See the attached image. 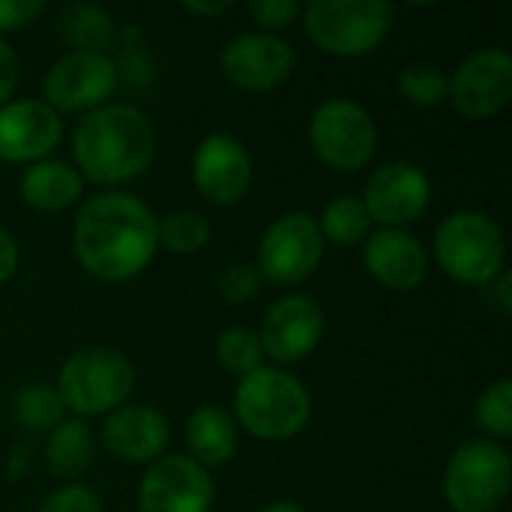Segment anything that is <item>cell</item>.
<instances>
[{
  "mask_svg": "<svg viewBox=\"0 0 512 512\" xmlns=\"http://www.w3.org/2000/svg\"><path fill=\"white\" fill-rule=\"evenodd\" d=\"M234 414V423H240L252 438L288 441L306 429L312 417V399L291 372L261 366L240 378L234 393Z\"/></svg>",
  "mask_w": 512,
  "mask_h": 512,
  "instance_id": "3957f363",
  "label": "cell"
},
{
  "mask_svg": "<svg viewBox=\"0 0 512 512\" xmlns=\"http://www.w3.org/2000/svg\"><path fill=\"white\" fill-rule=\"evenodd\" d=\"M186 444L201 468L228 465L237 453L240 435L234 417L219 405H204L186 420Z\"/></svg>",
  "mask_w": 512,
  "mask_h": 512,
  "instance_id": "ffe728a7",
  "label": "cell"
},
{
  "mask_svg": "<svg viewBox=\"0 0 512 512\" xmlns=\"http://www.w3.org/2000/svg\"><path fill=\"white\" fill-rule=\"evenodd\" d=\"M435 258L456 282L492 285L507 264V243L486 213L456 210L435 231Z\"/></svg>",
  "mask_w": 512,
  "mask_h": 512,
  "instance_id": "277c9868",
  "label": "cell"
},
{
  "mask_svg": "<svg viewBox=\"0 0 512 512\" xmlns=\"http://www.w3.org/2000/svg\"><path fill=\"white\" fill-rule=\"evenodd\" d=\"M369 225H372V219H369L363 201L342 195L324 207L318 228H321V237L330 240L333 246H357L369 237Z\"/></svg>",
  "mask_w": 512,
  "mask_h": 512,
  "instance_id": "d4e9b609",
  "label": "cell"
},
{
  "mask_svg": "<svg viewBox=\"0 0 512 512\" xmlns=\"http://www.w3.org/2000/svg\"><path fill=\"white\" fill-rule=\"evenodd\" d=\"M45 12V0H0V30H21Z\"/></svg>",
  "mask_w": 512,
  "mask_h": 512,
  "instance_id": "836d02e7",
  "label": "cell"
},
{
  "mask_svg": "<svg viewBox=\"0 0 512 512\" xmlns=\"http://www.w3.org/2000/svg\"><path fill=\"white\" fill-rule=\"evenodd\" d=\"M216 360L225 372H231L237 378L252 375L255 369H261V360H264L258 333H252L249 327L225 330L216 342Z\"/></svg>",
  "mask_w": 512,
  "mask_h": 512,
  "instance_id": "4316f807",
  "label": "cell"
},
{
  "mask_svg": "<svg viewBox=\"0 0 512 512\" xmlns=\"http://www.w3.org/2000/svg\"><path fill=\"white\" fill-rule=\"evenodd\" d=\"M156 240L168 252L192 255V252H201L207 246L210 222L195 210H177V213H168L156 222Z\"/></svg>",
  "mask_w": 512,
  "mask_h": 512,
  "instance_id": "484cf974",
  "label": "cell"
},
{
  "mask_svg": "<svg viewBox=\"0 0 512 512\" xmlns=\"http://www.w3.org/2000/svg\"><path fill=\"white\" fill-rule=\"evenodd\" d=\"M78 174L99 186H117L141 177L156 156V132L144 111L126 102H108L87 111L72 135Z\"/></svg>",
  "mask_w": 512,
  "mask_h": 512,
  "instance_id": "7a4b0ae2",
  "label": "cell"
},
{
  "mask_svg": "<svg viewBox=\"0 0 512 512\" xmlns=\"http://www.w3.org/2000/svg\"><path fill=\"white\" fill-rule=\"evenodd\" d=\"M63 135L60 114L36 99H15L0 105V159L39 162Z\"/></svg>",
  "mask_w": 512,
  "mask_h": 512,
  "instance_id": "e0dca14e",
  "label": "cell"
},
{
  "mask_svg": "<svg viewBox=\"0 0 512 512\" xmlns=\"http://www.w3.org/2000/svg\"><path fill=\"white\" fill-rule=\"evenodd\" d=\"M15 267H18V243L6 228H0V285L12 279Z\"/></svg>",
  "mask_w": 512,
  "mask_h": 512,
  "instance_id": "d590c367",
  "label": "cell"
},
{
  "mask_svg": "<svg viewBox=\"0 0 512 512\" xmlns=\"http://www.w3.org/2000/svg\"><path fill=\"white\" fill-rule=\"evenodd\" d=\"M261 285H264V279L255 264H234L222 273L219 294L228 303H249L261 294Z\"/></svg>",
  "mask_w": 512,
  "mask_h": 512,
  "instance_id": "4dcf8cb0",
  "label": "cell"
},
{
  "mask_svg": "<svg viewBox=\"0 0 512 512\" xmlns=\"http://www.w3.org/2000/svg\"><path fill=\"white\" fill-rule=\"evenodd\" d=\"M447 99L468 120L501 114L512 99V57L504 48L471 54L447 81Z\"/></svg>",
  "mask_w": 512,
  "mask_h": 512,
  "instance_id": "8fae6325",
  "label": "cell"
},
{
  "mask_svg": "<svg viewBox=\"0 0 512 512\" xmlns=\"http://www.w3.org/2000/svg\"><path fill=\"white\" fill-rule=\"evenodd\" d=\"M219 63L234 87L264 93L288 81L294 72V51L273 33H243L225 45Z\"/></svg>",
  "mask_w": 512,
  "mask_h": 512,
  "instance_id": "2e32d148",
  "label": "cell"
},
{
  "mask_svg": "<svg viewBox=\"0 0 512 512\" xmlns=\"http://www.w3.org/2000/svg\"><path fill=\"white\" fill-rule=\"evenodd\" d=\"M93 456H96V438L84 420H63L60 426L51 429L45 444V462L54 477L78 480L93 465Z\"/></svg>",
  "mask_w": 512,
  "mask_h": 512,
  "instance_id": "7402d4cb",
  "label": "cell"
},
{
  "mask_svg": "<svg viewBox=\"0 0 512 512\" xmlns=\"http://www.w3.org/2000/svg\"><path fill=\"white\" fill-rule=\"evenodd\" d=\"M15 84H18V57H15V51L0 39V105L9 102Z\"/></svg>",
  "mask_w": 512,
  "mask_h": 512,
  "instance_id": "e575fe53",
  "label": "cell"
},
{
  "mask_svg": "<svg viewBox=\"0 0 512 512\" xmlns=\"http://www.w3.org/2000/svg\"><path fill=\"white\" fill-rule=\"evenodd\" d=\"M24 465H27V447L21 444V447H15V453H12V459H9V465H6V474H9V477H18V474L24 471Z\"/></svg>",
  "mask_w": 512,
  "mask_h": 512,
  "instance_id": "f35d334b",
  "label": "cell"
},
{
  "mask_svg": "<svg viewBox=\"0 0 512 512\" xmlns=\"http://www.w3.org/2000/svg\"><path fill=\"white\" fill-rule=\"evenodd\" d=\"M63 402L57 396L54 387L48 384H24L15 396H12V420L24 429V432H51L54 426H60L63 420Z\"/></svg>",
  "mask_w": 512,
  "mask_h": 512,
  "instance_id": "cb8c5ba5",
  "label": "cell"
},
{
  "mask_svg": "<svg viewBox=\"0 0 512 512\" xmlns=\"http://www.w3.org/2000/svg\"><path fill=\"white\" fill-rule=\"evenodd\" d=\"M111 60H114V69H117V84L123 81L126 87H138L141 90V87L153 84V78H156V63H153V57H150L138 27H126L123 30L120 51Z\"/></svg>",
  "mask_w": 512,
  "mask_h": 512,
  "instance_id": "83f0119b",
  "label": "cell"
},
{
  "mask_svg": "<svg viewBox=\"0 0 512 512\" xmlns=\"http://www.w3.org/2000/svg\"><path fill=\"white\" fill-rule=\"evenodd\" d=\"M429 198H432V186L423 168L399 159V162L381 165L369 177L363 207L369 219L381 222L384 228H402V225L417 222L426 213Z\"/></svg>",
  "mask_w": 512,
  "mask_h": 512,
  "instance_id": "4fadbf2b",
  "label": "cell"
},
{
  "mask_svg": "<svg viewBox=\"0 0 512 512\" xmlns=\"http://www.w3.org/2000/svg\"><path fill=\"white\" fill-rule=\"evenodd\" d=\"M264 512H306L300 504H294V501H279V504H270Z\"/></svg>",
  "mask_w": 512,
  "mask_h": 512,
  "instance_id": "ab89813d",
  "label": "cell"
},
{
  "mask_svg": "<svg viewBox=\"0 0 512 512\" xmlns=\"http://www.w3.org/2000/svg\"><path fill=\"white\" fill-rule=\"evenodd\" d=\"M39 512H102V501L90 486L81 483H69L57 492H51Z\"/></svg>",
  "mask_w": 512,
  "mask_h": 512,
  "instance_id": "1f68e13d",
  "label": "cell"
},
{
  "mask_svg": "<svg viewBox=\"0 0 512 512\" xmlns=\"http://www.w3.org/2000/svg\"><path fill=\"white\" fill-rule=\"evenodd\" d=\"M216 486L192 456H159L138 486L141 512H207Z\"/></svg>",
  "mask_w": 512,
  "mask_h": 512,
  "instance_id": "7c38bea8",
  "label": "cell"
},
{
  "mask_svg": "<svg viewBox=\"0 0 512 512\" xmlns=\"http://www.w3.org/2000/svg\"><path fill=\"white\" fill-rule=\"evenodd\" d=\"M117 90V69L108 54L69 51L42 78L45 105L54 111H96Z\"/></svg>",
  "mask_w": 512,
  "mask_h": 512,
  "instance_id": "30bf717a",
  "label": "cell"
},
{
  "mask_svg": "<svg viewBox=\"0 0 512 512\" xmlns=\"http://www.w3.org/2000/svg\"><path fill=\"white\" fill-rule=\"evenodd\" d=\"M477 426L492 438H510L512 435V381L501 378L495 381L489 390H483V396L477 399L474 408Z\"/></svg>",
  "mask_w": 512,
  "mask_h": 512,
  "instance_id": "f546056e",
  "label": "cell"
},
{
  "mask_svg": "<svg viewBox=\"0 0 512 512\" xmlns=\"http://www.w3.org/2000/svg\"><path fill=\"white\" fill-rule=\"evenodd\" d=\"M512 486L510 453L483 438L462 444L447 465L444 495L456 512H495L507 501Z\"/></svg>",
  "mask_w": 512,
  "mask_h": 512,
  "instance_id": "52a82bcc",
  "label": "cell"
},
{
  "mask_svg": "<svg viewBox=\"0 0 512 512\" xmlns=\"http://www.w3.org/2000/svg\"><path fill=\"white\" fill-rule=\"evenodd\" d=\"M363 261L366 270L393 291H414L429 273V255L423 243L402 228H381L369 234Z\"/></svg>",
  "mask_w": 512,
  "mask_h": 512,
  "instance_id": "d6986e66",
  "label": "cell"
},
{
  "mask_svg": "<svg viewBox=\"0 0 512 512\" xmlns=\"http://www.w3.org/2000/svg\"><path fill=\"white\" fill-rule=\"evenodd\" d=\"M399 93L417 108H435L447 99V75L435 63H408L399 72Z\"/></svg>",
  "mask_w": 512,
  "mask_h": 512,
  "instance_id": "f1b7e54d",
  "label": "cell"
},
{
  "mask_svg": "<svg viewBox=\"0 0 512 512\" xmlns=\"http://www.w3.org/2000/svg\"><path fill=\"white\" fill-rule=\"evenodd\" d=\"M309 144L315 156L336 171H360L378 150L372 114L351 99H327L312 111Z\"/></svg>",
  "mask_w": 512,
  "mask_h": 512,
  "instance_id": "ba28073f",
  "label": "cell"
},
{
  "mask_svg": "<svg viewBox=\"0 0 512 512\" xmlns=\"http://www.w3.org/2000/svg\"><path fill=\"white\" fill-rule=\"evenodd\" d=\"M324 255V237L309 213H285L258 243V273L273 285H300L315 273Z\"/></svg>",
  "mask_w": 512,
  "mask_h": 512,
  "instance_id": "9c48e42d",
  "label": "cell"
},
{
  "mask_svg": "<svg viewBox=\"0 0 512 512\" xmlns=\"http://www.w3.org/2000/svg\"><path fill=\"white\" fill-rule=\"evenodd\" d=\"M300 12H303V9H300L297 0H255V3H249V15H252L267 33L291 27V21H294Z\"/></svg>",
  "mask_w": 512,
  "mask_h": 512,
  "instance_id": "d6a6232c",
  "label": "cell"
},
{
  "mask_svg": "<svg viewBox=\"0 0 512 512\" xmlns=\"http://www.w3.org/2000/svg\"><path fill=\"white\" fill-rule=\"evenodd\" d=\"M57 33L75 51H96L105 54L117 42L114 18L99 9L96 3H69L57 15Z\"/></svg>",
  "mask_w": 512,
  "mask_h": 512,
  "instance_id": "603a6c76",
  "label": "cell"
},
{
  "mask_svg": "<svg viewBox=\"0 0 512 512\" xmlns=\"http://www.w3.org/2000/svg\"><path fill=\"white\" fill-rule=\"evenodd\" d=\"M18 192L27 207L42 213H57L81 198V174L66 162L39 159L21 174Z\"/></svg>",
  "mask_w": 512,
  "mask_h": 512,
  "instance_id": "44dd1931",
  "label": "cell"
},
{
  "mask_svg": "<svg viewBox=\"0 0 512 512\" xmlns=\"http://www.w3.org/2000/svg\"><path fill=\"white\" fill-rule=\"evenodd\" d=\"M135 387L132 363L111 348H81L75 351L57 378V396L63 408L93 417L120 408Z\"/></svg>",
  "mask_w": 512,
  "mask_h": 512,
  "instance_id": "8992f818",
  "label": "cell"
},
{
  "mask_svg": "<svg viewBox=\"0 0 512 512\" xmlns=\"http://www.w3.org/2000/svg\"><path fill=\"white\" fill-rule=\"evenodd\" d=\"M78 264L102 282L138 276L156 255V219L150 207L126 192H102L81 204L72 225Z\"/></svg>",
  "mask_w": 512,
  "mask_h": 512,
  "instance_id": "6da1fadb",
  "label": "cell"
},
{
  "mask_svg": "<svg viewBox=\"0 0 512 512\" xmlns=\"http://www.w3.org/2000/svg\"><path fill=\"white\" fill-rule=\"evenodd\" d=\"M195 189L213 204H237L252 186V156L228 132L207 135L192 156Z\"/></svg>",
  "mask_w": 512,
  "mask_h": 512,
  "instance_id": "9a60e30c",
  "label": "cell"
},
{
  "mask_svg": "<svg viewBox=\"0 0 512 512\" xmlns=\"http://www.w3.org/2000/svg\"><path fill=\"white\" fill-rule=\"evenodd\" d=\"M324 336V312L306 294H288L276 300L261 324V351L276 363H297L309 357Z\"/></svg>",
  "mask_w": 512,
  "mask_h": 512,
  "instance_id": "5bb4252c",
  "label": "cell"
},
{
  "mask_svg": "<svg viewBox=\"0 0 512 512\" xmlns=\"http://www.w3.org/2000/svg\"><path fill=\"white\" fill-rule=\"evenodd\" d=\"M396 9L384 0H312L303 9L306 36L333 57H363L375 51L390 27Z\"/></svg>",
  "mask_w": 512,
  "mask_h": 512,
  "instance_id": "5b68a950",
  "label": "cell"
},
{
  "mask_svg": "<svg viewBox=\"0 0 512 512\" xmlns=\"http://www.w3.org/2000/svg\"><path fill=\"white\" fill-rule=\"evenodd\" d=\"M183 9H186V12H192V15L210 18V15H219V12L231 9V0H219V3H186Z\"/></svg>",
  "mask_w": 512,
  "mask_h": 512,
  "instance_id": "74e56055",
  "label": "cell"
},
{
  "mask_svg": "<svg viewBox=\"0 0 512 512\" xmlns=\"http://www.w3.org/2000/svg\"><path fill=\"white\" fill-rule=\"evenodd\" d=\"M495 294H498V300H501V309L504 312H510L512 309V273L504 267L501 270V276L495 279Z\"/></svg>",
  "mask_w": 512,
  "mask_h": 512,
  "instance_id": "8d00e7d4",
  "label": "cell"
},
{
  "mask_svg": "<svg viewBox=\"0 0 512 512\" xmlns=\"http://www.w3.org/2000/svg\"><path fill=\"white\" fill-rule=\"evenodd\" d=\"M171 441L168 420L150 405H120L105 417L102 444L117 462L147 465L156 462Z\"/></svg>",
  "mask_w": 512,
  "mask_h": 512,
  "instance_id": "ac0fdd59",
  "label": "cell"
}]
</instances>
